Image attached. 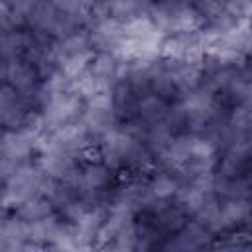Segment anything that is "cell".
<instances>
[{"instance_id":"1","label":"cell","mask_w":252,"mask_h":252,"mask_svg":"<svg viewBox=\"0 0 252 252\" xmlns=\"http://www.w3.org/2000/svg\"><path fill=\"white\" fill-rule=\"evenodd\" d=\"M148 16L163 35L201 30L205 24L193 0H154Z\"/></svg>"},{"instance_id":"7","label":"cell","mask_w":252,"mask_h":252,"mask_svg":"<svg viewBox=\"0 0 252 252\" xmlns=\"http://www.w3.org/2000/svg\"><path fill=\"white\" fill-rule=\"evenodd\" d=\"M35 163L41 167V171L47 177L63 181L77 169V165L81 163V158L71 154V152H67V150H63V148L45 144L37 152V161Z\"/></svg>"},{"instance_id":"4","label":"cell","mask_w":252,"mask_h":252,"mask_svg":"<svg viewBox=\"0 0 252 252\" xmlns=\"http://www.w3.org/2000/svg\"><path fill=\"white\" fill-rule=\"evenodd\" d=\"M0 81L10 85L22 96H26L37 110V94L43 79L39 77L33 63H30L24 57L12 61H0Z\"/></svg>"},{"instance_id":"5","label":"cell","mask_w":252,"mask_h":252,"mask_svg":"<svg viewBox=\"0 0 252 252\" xmlns=\"http://www.w3.org/2000/svg\"><path fill=\"white\" fill-rule=\"evenodd\" d=\"M81 122L87 128V132L91 134L94 146H96V140L104 132H108L112 126L118 124L110 91H96L94 94L85 98V110L81 114Z\"/></svg>"},{"instance_id":"16","label":"cell","mask_w":252,"mask_h":252,"mask_svg":"<svg viewBox=\"0 0 252 252\" xmlns=\"http://www.w3.org/2000/svg\"><path fill=\"white\" fill-rule=\"evenodd\" d=\"M146 183H148V193L152 199H159V201H165V199H173L177 187H179V179L175 173L171 171H165V169H159L158 173H152L150 177H146Z\"/></svg>"},{"instance_id":"15","label":"cell","mask_w":252,"mask_h":252,"mask_svg":"<svg viewBox=\"0 0 252 252\" xmlns=\"http://www.w3.org/2000/svg\"><path fill=\"white\" fill-rule=\"evenodd\" d=\"M154 0H106L108 18L118 22H128L140 16H148Z\"/></svg>"},{"instance_id":"12","label":"cell","mask_w":252,"mask_h":252,"mask_svg":"<svg viewBox=\"0 0 252 252\" xmlns=\"http://www.w3.org/2000/svg\"><path fill=\"white\" fill-rule=\"evenodd\" d=\"M211 191L217 199H248L250 193V183H248V173L244 175H234V177H224L213 173L211 181Z\"/></svg>"},{"instance_id":"9","label":"cell","mask_w":252,"mask_h":252,"mask_svg":"<svg viewBox=\"0 0 252 252\" xmlns=\"http://www.w3.org/2000/svg\"><path fill=\"white\" fill-rule=\"evenodd\" d=\"M128 63L120 61L112 53H94L87 71L96 87V91H112V87L124 77Z\"/></svg>"},{"instance_id":"17","label":"cell","mask_w":252,"mask_h":252,"mask_svg":"<svg viewBox=\"0 0 252 252\" xmlns=\"http://www.w3.org/2000/svg\"><path fill=\"white\" fill-rule=\"evenodd\" d=\"M53 211V205L51 201L45 197V195H33L30 197L28 201L20 203L16 209H14V215H18L22 220L26 222H33V220H39V219H45L49 217Z\"/></svg>"},{"instance_id":"13","label":"cell","mask_w":252,"mask_h":252,"mask_svg":"<svg viewBox=\"0 0 252 252\" xmlns=\"http://www.w3.org/2000/svg\"><path fill=\"white\" fill-rule=\"evenodd\" d=\"M250 219L248 199H222L220 201V224L222 232L236 230Z\"/></svg>"},{"instance_id":"6","label":"cell","mask_w":252,"mask_h":252,"mask_svg":"<svg viewBox=\"0 0 252 252\" xmlns=\"http://www.w3.org/2000/svg\"><path fill=\"white\" fill-rule=\"evenodd\" d=\"M35 112V106L26 96L0 81V126L4 130L26 128Z\"/></svg>"},{"instance_id":"11","label":"cell","mask_w":252,"mask_h":252,"mask_svg":"<svg viewBox=\"0 0 252 252\" xmlns=\"http://www.w3.org/2000/svg\"><path fill=\"white\" fill-rule=\"evenodd\" d=\"M171 240L167 244H163V248L169 250H199L211 244L213 234L195 219H189L173 236H169Z\"/></svg>"},{"instance_id":"8","label":"cell","mask_w":252,"mask_h":252,"mask_svg":"<svg viewBox=\"0 0 252 252\" xmlns=\"http://www.w3.org/2000/svg\"><path fill=\"white\" fill-rule=\"evenodd\" d=\"M89 41L94 53H112L116 55L122 39H124V26L114 18H102L91 22L87 28Z\"/></svg>"},{"instance_id":"2","label":"cell","mask_w":252,"mask_h":252,"mask_svg":"<svg viewBox=\"0 0 252 252\" xmlns=\"http://www.w3.org/2000/svg\"><path fill=\"white\" fill-rule=\"evenodd\" d=\"M47 181V175L41 171V167L33 161H26L18 167V171L2 183L0 187V205L8 209H16L20 203L28 201L33 195L43 193V185Z\"/></svg>"},{"instance_id":"3","label":"cell","mask_w":252,"mask_h":252,"mask_svg":"<svg viewBox=\"0 0 252 252\" xmlns=\"http://www.w3.org/2000/svg\"><path fill=\"white\" fill-rule=\"evenodd\" d=\"M181 108L185 112V124H187V132L193 134H201L207 124L224 108L219 104L217 96L213 91H209L207 87L199 85L193 91H187L179 96Z\"/></svg>"},{"instance_id":"19","label":"cell","mask_w":252,"mask_h":252,"mask_svg":"<svg viewBox=\"0 0 252 252\" xmlns=\"http://www.w3.org/2000/svg\"><path fill=\"white\" fill-rule=\"evenodd\" d=\"M0 211H2V205H0Z\"/></svg>"},{"instance_id":"14","label":"cell","mask_w":252,"mask_h":252,"mask_svg":"<svg viewBox=\"0 0 252 252\" xmlns=\"http://www.w3.org/2000/svg\"><path fill=\"white\" fill-rule=\"evenodd\" d=\"M169 100L154 94V93H146L142 96H138V104H136V120H140L142 124H152L158 120L165 118Z\"/></svg>"},{"instance_id":"10","label":"cell","mask_w":252,"mask_h":252,"mask_svg":"<svg viewBox=\"0 0 252 252\" xmlns=\"http://www.w3.org/2000/svg\"><path fill=\"white\" fill-rule=\"evenodd\" d=\"M35 138L37 134L30 128L4 130L0 136V156H6L18 163L32 161V156L35 154Z\"/></svg>"},{"instance_id":"18","label":"cell","mask_w":252,"mask_h":252,"mask_svg":"<svg viewBox=\"0 0 252 252\" xmlns=\"http://www.w3.org/2000/svg\"><path fill=\"white\" fill-rule=\"evenodd\" d=\"M2 132H4V128H2V126H0V136H2Z\"/></svg>"}]
</instances>
